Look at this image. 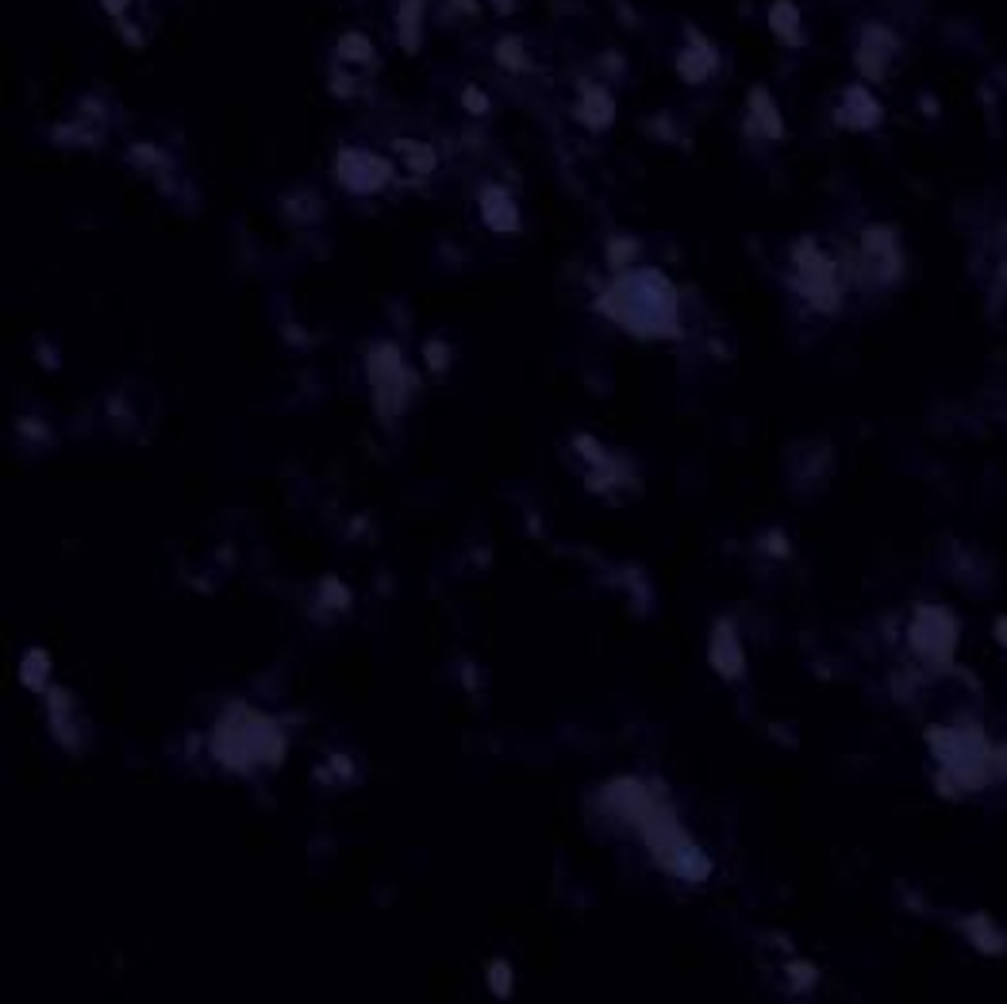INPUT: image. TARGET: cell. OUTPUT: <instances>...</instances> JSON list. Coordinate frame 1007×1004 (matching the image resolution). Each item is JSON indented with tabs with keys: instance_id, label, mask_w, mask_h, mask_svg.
Masks as SVG:
<instances>
[{
	"instance_id": "cell-1",
	"label": "cell",
	"mask_w": 1007,
	"mask_h": 1004,
	"mask_svg": "<svg viewBox=\"0 0 1007 1004\" xmlns=\"http://www.w3.org/2000/svg\"><path fill=\"white\" fill-rule=\"evenodd\" d=\"M612 316L635 331H669L673 324V289L658 274H631L615 281Z\"/></svg>"
},
{
	"instance_id": "cell-2",
	"label": "cell",
	"mask_w": 1007,
	"mask_h": 1004,
	"mask_svg": "<svg viewBox=\"0 0 1007 1004\" xmlns=\"http://www.w3.org/2000/svg\"><path fill=\"white\" fill-rule=\"evenodd\" d=\"M685 31H688V47L677 54V74L685 77L688 85H700V81H708V77L719 70V54H715L712 43H708L692 24H688Z\"/></svg>"
},
{
	"instance_id": "cell-3",
	"label": "cell",
	"mask_w": 1007,
	"mask_h": 1004,
	"mask_svg": "<svg viewBox=\"0 0 1007 1004\" xmlns=\"http://www.w3.org/2000/svg\"><path fill=\"white\" fill-rule=\"evenodd\" d=\"M339 177H343L354 193H373V189L389 177V170H385V162H373V158L362 151H343L339 154Z\"/></svg>"
},
{
	"instance_id": "cell-4",
	"label": "cell",
	"mask_w": 1007,
	"mask_h": 1004,
	"mask_svg": "<svg viewBox=\"0 0 1007 1004\" xmlns=\"http://www.w3.org/2000/svg\"><path fill=\"white\" fill-rule=\"evenodd\" d=\"M900 51V43H896V35L885 31V27H865V35H861L858 43V66L861 74L869 77H881L888 66V58Z\"/></svg>"
},
{
	"instance_id": "cell-5",
	"label": "cell",
	"mask_w": 1007,
	"mask_h": 1004,
	"mask_svg": "<svg viewBox=\"0 0 1007 1004\" xmlns=\"http://www.w3.org/2000/svg\"><path fill=\"white\" fill-rule=\"evenodd\" d=\"M577 120L589 124L592 131H604L615 120V101L608 89L600 85H581V101H577Z\"/></svg>"
},
{
	"instance_id": "cell-6",
	"label": "cell",
	"mask_w": 1007,
	"mask_h": 1004,
	"mask_svg": "<svg viewBox=\"0 0 1007 1004\" xmlns=\"http://www.w3.org/2000/svg\"><path fill=\"white\" fill-rule=\"evenodd\" d=\"M423 12L427 4L423 0H400L396 8V39L408 54L419 51V39H423Z\"/></svg>"
},
{
	"instance_id": "cell-7",
	"label": "cell",
	"mask_w": 1007,
	"mask_h": 1004,
	"mask_svg": "<svg viewBox=\"0 0 1007 1004\" xmlns=\"http://www.w3.org/2000/svg\"><path fill=\"white\" fill-rule=\"evenodd\" d=\"M769 27L773 35L785 43V47H800L804 43V20H800V8L792 0H777L769 8Z\"/></svg>"
},
{
	"instance_id": "cell-8",
	"label": "cell",
	"mask_w": 1007,
	"mask_h": 1004,
	"mask_svg": "<svg viewBox=\"0 0 1007 1004\" xmlns=\"http://www.w3.org/2000/svg\"><path fill=\"white\" fill-rule=\"evenodd\" d=\"M750 124L758 127V131H765L769 139H777V135L785 131V124H781V112H777V104L769 101V93H765L762 85H758V89H750Z\"/></svg>"
},
{
	"instance_id": "cell-9",
	"label": "cell",
	"mask_w": 1007,
	"mask_h": 1004,
	"mask_svg": "<svg viewBox=\"0 0 1007 1004\" xmlns=\"http://www.w3.org/2000/svg\"><path fill=\"white\" fill-rule=\"evenodd\" d=\"M492 58H496V66L500 70H508V74H523V70H531V54L523 47V39L519 35H504L496 47H492Z\"/></svg>"
},
{
	"instance_id": "cell-10",
	"label": "cell",
	"mask_w": 1007,
	"mask_h": 1004,
	"mask_svg": "<svg viewBox=\"0 0 1007 1004\" xmlns=\"http://www.w3.org/2000/svg\"><path fill=\"white\" fill-rule=\"evenodd\" d=\"M339 58L350 62V66H369V62H377V51H373V43L362 31H346L339 39Z\"/></svg>"
},
{
	"instance_id": "cell-11",
	"label": "cell",
	"mask_w": 1007,
	"mask_h": 1004,
	"mask_svg": "<svg viewBox=\"0 0 1007 1004\" xmlns=\"http://www.w3.org/2000/svg\"><path fill=\"white\" fill-rule=\"evenodd\" d=\"M842 116H846L850 124L869 127L873 120H877V104H873V97H869L865 89H850V93H846V108H842Z\"/></svg>"
},
{
	"instance_id": "cell-12",
	"label": "cell",
	"mask_w": 1007,
	"mask_h": 1004,
	"mask_svg": "<svg viewBox=\"0 0 1007 1004\" xmlns=\"http://www.w3.org/2000/svg\"><path fill=\"white\" fill-rule=\"evenodd\" d=\"M462 104H466L469 112H489V101H485V93H481V89H473V85H469L466 93H462Z\"/></svg>"
},
{
	"instance_id": "cell-13",
	"label": "cell",
	"mask_w": 1007,
	"mask_h": 1004,
	"mask_svg": "<svg viewBox=\"0 0 1007 1004\" xmlns=\"http://www.w3.org/2000/svg\"><path fill=\"white\" fill-rule=\"evenodd\" d=\"M100 4H104V12H108L112 20H123V12H127L131 0H100Z\"/></svg>"
},
{
	"instance_id": "cell-14",
	"label": "cell",
	"mask_w": 1007,
	"mask_h": 1004,
	"mask_svg": "<svg viewBox=\"0 0 1007 1004\" xmlns=\"http://www.w3.org/2000/svg\"><path fill=\"white\" fill-rule=\"evenodd\" d=\"M489 4H496L500 12H512V8H516V0H489Z\"/></svg>"
},
{
	"instance_id": "cell-15",
	"label": "cell",
	"mask_w": 1007,
	"mask_h": 1004,
	"mask_svg": "<svg viewBox=\"0 0 1007 1004\" xmlns=\"http://www.w3.org/2000/svg\"><path fill=\"white\" fill-rule=\"evenodd\" d=\"M454 8H462V12H477V4H473V0H454Z\"/></svg>"
}]
</instances>
